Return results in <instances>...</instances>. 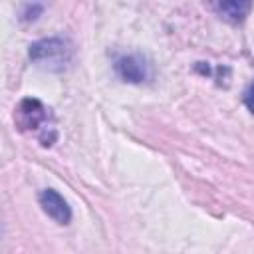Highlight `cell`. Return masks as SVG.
<instances>
[{"instance_id": "cell-3", "label": "cell", "mask_w": 254, "mask_h": 254, "mask_svg": "<svg viewBox=\"0 0 254 254\" xmlns=\"http://www.w3.org/2000/svg\"><path fill=\"white\" fill-rule=\"evenodd\" d=\"M40 206L44 208V212L54 218L58 224H67L71 220V210L67 206V202L64 200L62 194H58L54 189H44L38 196Z\"/></svg>"}, {"instance_id": "cell-4", "label": "cell", "mask_w": 254, "mask_h": 254, "mask_svg": "<svg viewBox=\"0 0 254 254\" xmlns=\"http://www.w3.org/2000/svg\"><path fill=\"white\" fill-rule=\"evenodd\" d=\"M115 69L121 75V79L131 83H141L149 77V64L141 56H123L115 62Z\"/></svg>"}, {"instance_id": "cell-5", "label": "cell", "mask_w": 254, "mask_h": 254, "mask_svg": "<svg viewBox=\"0 0 254 254\" xmlns=\"http://www.w3.org/2000/svg\"><path fill=\"white\" fill-rule=\"evenodd\" d=\"M220 10V14H224V18H230L234 22L242 20L246 16V12L250 10V4H238V2H224L216 6Z\"/></svg>"}, {"instance_id": "cell-1", "label": "cell", "mask_w": 254, "mask_h": 254, "mask_svg": "<svg viewBox=\"0 0 254 254\" xmlns=\"http://www.w3.org/2000/svg\"><path fill=\"white\" fill-rule=\"evenodd\" d=\"M30 58L44 69L62 71L71 60V48L60 38L40 40L30 46Z\"/></svg>"}, {"instance_id": "cell-6", "label": "cell", "mask_w": 254, "mask_h": 254, "mask_svg": "<svg viewBox=\"0 0 254 254\" xmlns=\"http://www.w3.org/2000/svg\"><path fill=\"white\" fill-rule=\"evenodd\" d=\"M244 103H246V107L254 113V83H250V87L246 89V93H244Z\"/></svg>"}, {"instance_id": "cell-2", "label": "cell", "mask_w": 254, "mask_h": 254, "mask_svg": "<svg viewBox=\"0 0 254 254\" xmlns=\"http://www.w3.org/2000/svg\"><path fill=\"white\" fill-rule=\"evenodd\" d=\"M48 117H50V113L44 107V103L34 99V97L22 99L18 109H16V115H14L16 123L20 125L22 131H38V129H42L48 123Z\"/></svg>"}]
</instances>
